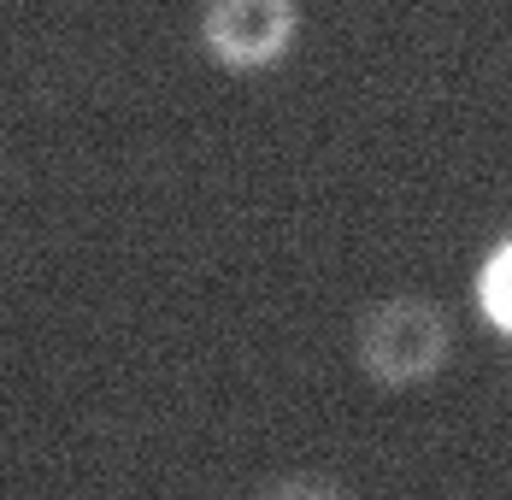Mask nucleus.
<instances>
[{"label":"nucleus","instance_id":"nucleus-1","mask_svg":"<svg viewBox=\"0 0 512 500\" xmlns=\"http://www.w3.org/2000/svg\"><path fill=\"white\" fill-rule=\"evenodd\" d=\"M354 365L377 389H424L454 365V318L430 295H383L354 324Z\"/></svg>","mask_w":512,"mask_h":500},{"label":"nucleus","instance_id":"nucleus-2","mask_svg":"<svg viewBox=\"0 0 512 500\" xmlns=\"http://www.w3.org/2000/svg\"><path fill=\"white\" fill-rule=\"evenodd\" d=\"M295 42H301V0H201V53L230 77L283 65Z\"/></svg>","mask_w":512,"mask_h":500},{"label":"nucleus","instance_id":"nucleus-3","mask_svg":"<svg viewBox=\"0 0 512 500\" xmlns=\"http://www.w3.org/2000/svg\"><path fill=\"white\" fill-rule=\"evenodd\" d=\"M477 312L512 342V230L477 265Z\"/></svg>","mask_w":512,"mask_h":500},{"label":"nucleus","instance_id":"nucleus-4","mask_svg":"<svg viewBox=\"0 0 512 500\" xmlns=\"http://www.w3.org/2000/svg\"><path fill=\"white\" fill-rule=\"evenodd\" d=\"M254 500H348V489H342L330 471L301 465V471H277V477H265V483L254 489Z\"/></svg>","mask_w":512,"mask_h":500},{"label":"nucleus","instance_id":"nucleus-5","mask_svg":"<svg viewBox=\"0 0 512 500\" xmlns=\"http://www.w3.org/2000/svg\"><path fill=\"white\" fill-rule=\"evenodd\" d=\"M0 183H6V159H0Z\"/></svg>","mask_w":512,"mask_h":500}]
</instances>
